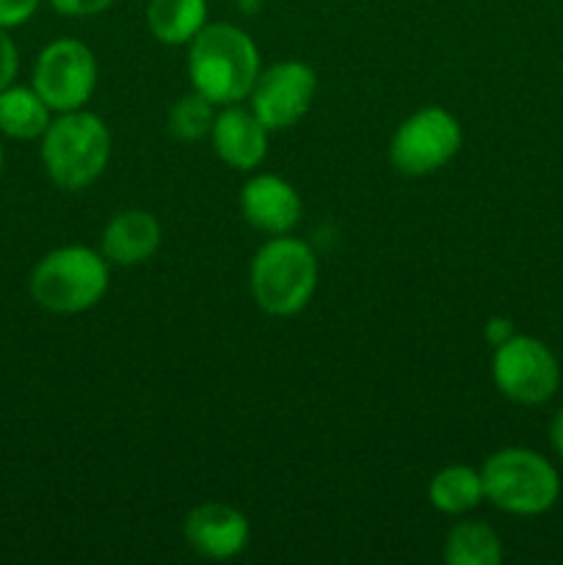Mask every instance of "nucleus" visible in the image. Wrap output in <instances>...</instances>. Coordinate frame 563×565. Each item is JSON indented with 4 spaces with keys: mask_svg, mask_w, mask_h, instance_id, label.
<instances>
[{
    "mask_svg": "<svg viewBox=\"0 0 563 565\" xmlns=\"http://www.w3.org/2000/svg\"><path fill=\"white\" fill-rule=\"evenodd\" d=\"M259 75V50L243 28L232 22L204 25L191 39L188 77L193 92L213 105H235L252 94Z\"/></svg>",
    "mask_w": 563,
    "mask_h": 565,
    "instance_id": "nucleus-1",
    "label": "nucleus"
},
{
    "mask_svg": "<svg viewBox=\"0 0 563 565\" xmlns=\"http://www.w3.org/2000/svg\"><path fill=\"white\" fill-rule=\"evenodd\" d=\"M39 141L44 171L61 191H83L108 169L110 130L86 108L59 114Z\"/></svg>",
    "mask_w": 563,
    "mask_h": 565,
    "instance_id": "nucleus-2",
    "label": "nucleus"
},
{
    "mask_svg": "<svg viewBox=\"0 0 563 565\" xmlns=\"http://www.w3.org/2000/svg\"><path fill=\"white\" fill-rule=\"evenodd\" d=\"M248 287L254 303L265 315L290 318L312 301L318 287V257L298 237L276 235L254 254Z\"/></svg>",
    "mask_w": 563,
    "mask_h": 565,
    "instance_id": "nucleus-3",
    "label": "nucleus"
},
{
    "mask_svg": "<svg viewBox=\"0 0 563 565\" xmlns=\"http://www.w3.org/2000/svg\"><path fill=\"white\" fill-rule=\"evenodd\" d=\"M108 259L86 246H61L44 254L31 270L28 290L53 315H81L108 292Z\"/></svg>",
    "mask_w": 563,
    "mask_h": 565,
    "instance_id": "nucleus-4",
    "label": "nucleus"
},
{
    "mask_svg": "<svg viewBox=\"0 0 563 565\" xmlns=\"http://www.w3.org/2000/svg\"><path fill=\"white\" fill-rule=\"evenodd\" d=\"M484 497L513 516H539L561 497L555 467L528 447H506L486 458L480 469Z\"/></svg>",
    "mask_w": 563,
    "mask_h": 565,
    "instance_id": "nucleus-5",
    "label": "nucleus"
},
{
    "mask_svg": "<svg viewBox=\"0 0 563 565\" xmlns=\"http://www.w3.org/2000/svg\"><path fill=\"white\" fill-rule=\"evenodd\" d=\"M461 149V125L445 108L417 110L401 121L390 141V160L401 174L428 177L445 169Z\"/></svg>",
    "mask_w": 563,
    "mask_h": 565,
    "instance_id": "nucleus-6",
    "label": "nucleus"
},
{
    "mask_svg": "<svg viewBox=\"0 0 563 565\" xmlns=\"http://www.w3.org/2000/svg\"><path fill=\"white\" fill-rule=\"evenodd\" d=\"M491 379L500 395L519 406H541L561 384V367L550 348L535 337L513 334L495 348Z\"/></svg>",
    "mask_w": 563,
    "mask_h": 565,
    "instance_id": "nucleus-7",
    "label": "nucleus"
},
{
    "mask_svg": "<svg viewBox=\"0 0 563 565\" xmlns=\"http://www.w3.org/2000/svg\"><path fill=\"white\" fill-rule=\"evenodd\" d=\"M33 88L55 114L77 110L97 88V58L81 39H55L33 64Z\"/></svg>",
    "mask_w": 563,
    "mask_h": 565,
    "instance_id": "nucleus-8",
    "label": "nucleus"
},
{
    "mask_svg": "<svg viewBox=\"0 0 563 565\" xmlns=\"http://www.w3.org/2000/svg\"><path fill=\"white\" fill-rule=\"evenodd\" d=\"M318 92V75L304 61H279L259 70L254 81L252 110L268 130H287L304 119Z\"/></svg>",
    "mask_w": 563,
    "mask_h": 565,
    "instance_id": "nucleus-9",
    "label": "nucleus"
},
{
    "mask_svg": "<svg viewBox=\"0 0 563 565\" xmlns=\"http://www.w3.org/2000/svg\"><path fill=\"white\" fill-rule=\"evenodd\" d=\"M185 544L208 561H230L248 546V519L224 502H204L193 508L182 524Z\"/></svg>",
    "mask_w": 563,
    "mask_h": 565,
    "instance_id": "nucleus-10",
    "label": "nucleus"
},
{
    "mask_svg": "<svg viewBox=\"0 0 563 565\" xmlns=\"http://www.w3.org/2000/svg\"><path fill=\"white\" fill-rule=\"evenodd\" d=\"M241 210L254 230L287 235L301 218V196L282 177L257 174L243 185Z\"/></svg>",
    "mask_w": 563,
    "mask_h": 565,
    "instance_id": "nucleus-11",
    "label": "nucleus"
},
{
    "mask_svg": "<svg viewBox=\"0 0 563 565\" xmlns=\"http://www.w3.org/2000/svg\"><path fill=\"white\" fill-rule=\"evenodd\" d=\"M213 149L230 169L252 171L268 154V127L254 116V110L224 105L213 121Z\"/></svg>",
    "mask_w": 563,
    "mask_h": 565,
    "instance_id": "nucleus-12",
    "label": "nucleus"
},
{
    "mask_svg": "<svg viewBox=\"0 0 563 565\" xmlns=\"http://www.w3.org/2000/svg\"><path fill=\"white\" fill-rule=\"evenodd\" d=\"M160 246V224L147 210H121L99 237V252L114 265H141L155 257Z\"/></svg>",
    "mask_w": 563,
    "mask_h": 565,
    "instance_id": "nucleus-13",
    "label": "nucleus"
},
{
    "mask_svg": "<svg viewBox=\"0 0 563 565\" xmlns=\"http://www.w3.org/2000/svg\"><path fill=\"white\" fill-rule=\"evenodd\" d=\"M53 110L33 86H14L0 92V132L14 141H36L53 121Z\"/></svg>",
    "mask_w": 563,
    "mask_h": 565,
    "instance_id": "nucleus-14",
    "label": "nucleus"
},
{
    "mask_svg": "<svg viewBox=\"0 0 563 565\" xmlns=\"http://www.w3.org/2000/svg\"><path fill=\"white\" fill-rule=\"evenodd\" d=\"M208 25V0H149L147 28L163 44H191Z\"/></svg>",
    "mask_w": 563,
    "mask_h": 565,
    "instance_id": "nucleus-15",
    "label": "nucleus"
},
{
    "mask_svg": "<svg viewBox=\"0 0 563 565\" xmlns=\"http://www.w3.org/2000/svg\"><path fill=\"white\" fill-rule=\"evenodd\" d=\"M428 500L436 511L450 513V516L472 511L480 505V500H486L480 472L467 463L439 469L428 483Z\"/></svg>",
    "mask_w": 563,
    "mask_h": 565,
    "instance_id": "nucleus-16",
    "label": "nucleus"
},
{
    "mask_svg": "<svg viewBox=\"0 0 563 565\" xmlns=\"http://www.w3.org/2000/svg\"><path fill=\"white\" fill-rule=\"evenodd\" d=\"M502 561L500 535L484 522H458L445 539L447 565H497Z\"/></svg>",
    "mask_w": 563,
    "mask_h": 565,
    "instance_id": "nucleus-17",
    "label": "nucleus"
},
{
    "mask_svg": "<svg viewBox=\"0 0 563 565\" xmlns=\"http://www.w3.org/2000/svg\"><path fill=\"white\" fill-rule=\"evenodd\" d=\"M215 105L199 92L185 94L177 99L169 110V132L180 141H199V138L210 136L215 121Z\"/></svg>",
    "mask_w": 563,
    "mask_h": 565,
    "instance_id": "nucleus-18",
    "label": "nucleus"
},
{
    "mask_svg": "<svg viewBox=\"0 0 563 565\" xmlns=\"http://www.w3.org/2000/svg\"><path fill=\"white\" fill-rule=\"evenodd\" d=\"M17 70H20V50L9 36V28H0V92L14 83Z\"/></svg>",
    "mask_w": 563,
    "mask_h": 565,
    "instance_id": "nucleus-19",
    "label": "nucleus"
},
{
    "mask_svg": "<svg viewBox=\"0 0 563 565\" xmlns=\"http://www.w3.org/2000/svg\"><path fill=\"white\" fill-rule=\"evenodd\" d=\"M42 0H0V28H20L36 14Z\"/></svg>",
    "mask_w": 563,
    "mask_h": 565,
    "instance_id": "nucleus-20",
    "label": "nucleus"
},
{
    "mask_svg": "<svg viewBox=\"0 0 563 565\" xmlns=\"http://www.w3.org/2000/svg\"><path fill=\"white\" fill-rule=\"evenodd\" d=\"M59 14L64 17H97L114 6V0H50Z\"/></svg>",
    "mask_w": 563,
    "mask_h": 565,
    "instance_id": "nucleus-21",
    "label": "nucleus"
},
{
    "mask_svg": "<svg viewBox=\"0 0 563 565\" xmlns=\"http://www.w3.org/2000/svg\"><path fill=\"white\" fill-rule=\"evenodd\" d=\"M484 337H486V340H489L495 348L502 345V342L511 340V337H513L511 320H508V318H491L489 323H486Z\"/></svg>",
    "mask_w": 563,
    "mask_h": 565,
    "instance_id": "nucleus-22",
    "label": "nucleus"
},
{
    "mask_svg": "<svg viewBox=\"0 0 563 565\" xmlns=\"http://www.w3.org/2000/svg\"><path fill=\"white\" fill-rule=\"evenodd\" d=\"M550 439H552V447H555L557 456L563 458V408L555 414V419H552V425H550Z\"/></svg>",
    "mask_w": 563,
    "mask_h": 565,
    "instance_id": "nucleus-23",
    "label": "nucleus"
},
{
    "mask_svg": "<svg viewBox=\"0 0 563 565\" xmlns=\"http://www.w3.org/2000/svg\"><path fill=\"white\" fill-rule=\"evenodd\" d=\"M259 3H263V0H237V6H241V9L246 11V14H252V11H257Z\"/></svg>",
    "mask_w": 563,
    "mask_h": 565,
    "instance_id": "nucleus-24",
    "label": "nucleus"
},
{
    "mask_svg": "<svg viewBox=\"0 0 563 565\" xmlns=\"http://www.w3.org/2000/svg\"><path fill=\"white\" fill-rule=\"evenodd\" d=\"M3 160H6V154H3V143H0V171H3Z\"/></svg>",
    "mask_w": 563,
    "mask_h": 565,
    "instance_id": "nucleus-25",
    "label": "nucleus"
}]
</instances>
